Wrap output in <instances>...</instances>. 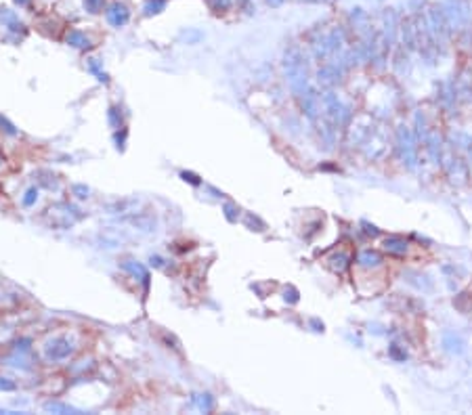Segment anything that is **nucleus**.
<instances>
[{
    "label": "nucleus",
    "mask_w": 472,
    "mask_h": 415,
    "mask_svg": "<svg viewBox=\"0 0 472 415\" xmlns=\"http://www.w3.org/2000/svg\"><path fill=\"white\" fill-rule=\"evenodd\" d=\"M285 76L290 80V86L298 92V97L309 92V76H306V63L298 46H292L285 53Z\"/></svg>",
    "instance_id": "nucleus-1"
},
{
    "label": "nucleus",
    "mask_w": 472,
    "mask_h": 415,
    "mask_svg": "<svg viewBox=\"0 0 472 415\" xmlns=\"http://www.w3.org/2000/svg\"><path fill=\"white\" fill-rule=\"evenodd\" d=\"M426 17V23H428V28H430V34L437 42V49L443 53L447 49V42H449V34H452V30H449V23H447V17L443 13V7H428V11L424 13Z\"/></svg>",
    "instance_id": "nucleus-2"
},
{
    "label": "nucleus",
    "mask_w": 472,
    "mask_h": 415,
    "mask_svg": "<svg viewBox=\"0 0 472 415\" xmlns=\"http://www.w3.org/2000/svg\"><path fill=\"white\" fill-rule=\"evenodd\" d=\"M443 13L447 17L449 30L452 32H464L470 26V5L468 0H447L443 5Z\"/></svg>",
    "instance_id": "nucleus-3"
},
{
    "label": "nucleus",
    "mask_w": 472,
    "mask_h": 415,
    "mask_svg": "<svg viewBox=\"0 0 472 415\" xmlns=\"http://www.w3.org/2000/svg\"><path fill=\"white\" fill-rule=\"evenodd\" d=\"M397 143H399L401 157L405 159V164L409 168H414L416 161H418V145H416V138H414V134H412V130L407 126H401L397 130Z\"/></svg>",
    "instance_id": "nucleus-4"
},
{
    "label": "nucleus",
    "mask_w": 472,
    "mask_h": 415,
    "mask_svg": "<svg viewBox=\"0 0 472 415\" xmlns=\"http://www.w3.org/2000/svg\"><path fill=\"white\" fill-rule=\"evenodd\" d=\"M105 17H107V21L111 23V26H116V28H122L124 23L128 21V9L124 7V5H120V3H114L111 7H107V11H105Z\"/></svg>",
    "instance_id": "nucleus-5"
},
{
    "label": "nucleus",
    "mask_w": 472,
    "mask_h": 415,
    "mask_svg": "<svg viewBox=\"0 0 472 415\" xmlns=\"http://www.w3.org/2000/svg\"><path fill=\"white\" fill-rule=\"evenodd\" d=\"M357 262L361 268H380L382 266V256L378 252L374 250H363V252H359V256H357Z\"/></svg>",
    "instance_id": "nucleus-6"
},
{
    "label": "nucleus",
    "mask_w": 472,
    "mask_h": 415,
    "mask_svg": "<svg viewBox=\"0 0 472 415\" xmlns=\"http://www.w3.org/2000/svg\"><path fill=\"white\" fill-rule=\"evenodd\" d=\"M384 250L388 254H395V256H403L407 250H409V243L403 239V237H397V235H391L384 239Z\"/></svg>",
    "instance_id": "nucleus-7"
},
{
    "label": "nucleus",
    "mask_w": 472,
    "mask_h": 415,
    "mask_svg": "<svg viewBox=\"0 0 472 415\" xmlns=\"http://www.w3.org/2000/svg\"><path fill=\"white\" fill-rule=\"evenodd\" d=\"M72 352V344L70 342H65V340H55L49 348H47V355H49V359H53V361H57V359H63V357H67Z\"/></svg>",
    "instance_id": "nucleus-8"
},
{
    "label": "nucleus",
    "mask_w": 472,
    "mask_h": 415,
    "mask_svg": "<svg viewBox=\"0 0 472 415\" xmlns=\"http://www.w3.org/2000/svg\"><path fill=\"white\" fill-rule=\"evenodd\" d=\"M327 264H330V268H332L334 273L346 271V266H348V254H336V256H332V258L327 260Z\"/></svg>",
    "instance_id": "nucleus-9"
},
{
    "label": "nucleus",
    "mask_w": 472,
    "mask_h": 415,
    "mask_svg": "<svg viewBox=\"0 0 472 415\" xmlns=\"http://www.w3.org/2000/svg\"><path fill=\"white\" fill-rule=\"evenodd\" d=\"M443 344L447 346L449 352H462V350H464V342H462L458 336H454V334H445Z\"/></svg>",
    "instance_id": "nucleus-10"
},
{
    "label": "nucleus",
    "mask_w": 472,
    "mask_h": 415,
    "mask_svg": "<svg viewBox=\"0 0 472 415\" xmlns=\"http://www.w3.org/2000/svg\"><path fill=\"white\" fill-rule=\"evenodd\" d=\"M67 42L72 46H76V49H88V46H91V42H88V38L82 32H70L67 34Z\"/></svg>",
    "instance_id": "nucleus-11"
},
{
    "label": "nucleus",
    "mask_w": 472,
    "mask_h": 415,
    "mask_svg": "<svg viewBox=\"0 0 472 415\" xmlns=\"http://www.w3.org/2000/svg\"><path fill=\"white\" fill-rule=\"evenodd\" d=\"M164 7H166V0H149V3L145 5V13L147 15L160 13V11H164Z\"/></svg>",
    "instance_id": "nucleus-12"
},
{
    "label": "nucleus",
    "mask_w": 472,
    "mask_h": 415,
    "mask_svg": "<svg viewBox=\"0 0 472 415\" xmlns=\"http://www.w3.org/2000/svg\"><path fill=\"white\" fill-rule=\"evenodd\" d=\"M103 3H105V0H84L86 11H91V13H99V11H103Z\"/></svg>",
    "instance_id": "nucleus-13"
},
{
    "label": "nucleus",
    "mask_w": 472,
    "mask_h": 415,
    "mask_svg": "<svg viewBox=\"0 0 472 415\" xmlns=\"http://www.w3.org/2000/svg\"><path fill=\"white\" fill-rule=\"evenodd\" d=\"M47 409H49V411H63V413H78V411H76V409H72V407L57 405V403H51V405H47Z\"/></svg>",
    "instance_id": "nucleus-14"
},
{
    "label": "nucleus",
    "mask_w": 472,
    "mask_h": 415,
    "mask_svg": "<svg viewBox=\"0 0 472 415\" xmlns=\"http://www.w3.org/2000/svg\"><path fill=\"white\" fill-rule=\"evenodd\" d=\"M391 357H393V359H397V361H405V352H401L397 344H393V346H391Z\"/></svg>",
    "instance_id": "nucleus-15"
},
{
    "label": "nucleus",
    "mask_w": 472,
    "mask_h": 415,
    "mask_svg": "<svg viewBox=\"0 0 472 415\" xmlns=\"http://www.w3.org/2000/svg\"><path fill=\"white\" fill-rule=\"evenodd\" d=\"M212 7L218 9V11H220V9H227V7H229V0H212Z\"/></svg>",
    "instance_id": "nucleus-16"
},
{
    "label": "nucleus",
    "mask_w": 472,
    "mask_h": 415,
    "mask_svg": "<svg viewBox=\"0 0 472 415\" xmlns=\"http://www.w3.org/2000/svg\"><path fill=\"white\" fill-rule=\"evenodd\" d=\"M36 195H38V193H36V189H30V191H28V197L24 199V203H26V205H32V203H34V199H36Z\"/></svg>",
    "instance_id": "nucleus-17"
},
{
    "label": "nucleus",
    "mask_w": 472,
    "mask_h": 415,
    "mask_svg": "<svg viewBox=\"0 0 472 415\" xmlns=\"http://www.w3.org/2000/svg\"><path fill=\"white\" fill-rule=\"evenodd\" d=\"M363 226H365V233H367V235H378V229H376V226H370L367 222H363Z\"/></svg>",
    "instance_id": "nucleus-18"
},
{
    "label": "nucleus",
    "mask_w": 472,
    "mask_h": 415,
    "mask_svg": "<svg viewBox=\"0 0 472 415\" xmlns=\"http://www.w3.org/2000/svg\"><path fill=\"white\" fill-rule=\"evenodd\" d=\"M266 3H269V5H271V7H279V5L283 3V0H266Z\"/></svg>",
    "instance_id": "nucleus-19"
},
{
    "label": "nucleus",
    "mask_w": 472,
    "mask_h": 415,
    "mask_svg": "<svg viewBox=\"0 0 472 415\" xmlns=\"http://www.w3.org/2000/svg\"><path fill=\"white\" fill-rule=\"evenodd\" d=\"M15 3H17V5H24V7H28V5H30V0H15Z\"/></svg>",
    "instance_id": "nucleus-20"
}]
</instances>
